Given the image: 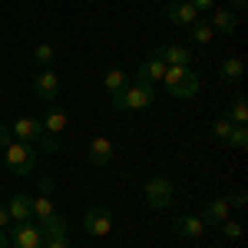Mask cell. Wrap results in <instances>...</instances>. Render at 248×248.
Wrapping results in <instances>:
<instances>
[{"mask_svg":"<svg viewBox=\"0 0 248 248\" xmlns=\"http://www.w3.org/2000/svg\"><path fill=\"white\" fill-rule=\"evenodd\" d=\"M162 86H166L169 96H175V99H189V96L199 93L202 79H199V73H192L189 66H166Z\"/></svg>","mask_w":248,"mask_h":248,"instance_id":"6da1fadb","label":"cell"},{"mask_svg":"<svg viewBox=\"0 0 248 248\" xmlns=\"http://www.w3.org/2000/svg\"><path fill=\"white\" fill-rule=\"evenodd\" d=\"M3 162H7V169L14 172V175H30L33 166H37V149L30 146V142H10L7 149H3Z\"/></svg>","mask_w":248,"mask_h":248,"instance_id":"7a4b0ae2","label":"cell"},{"mask_svg":"<svg viewBox=\"0 0 248 248\" xmlns=\"http://www.w3.org/2000/svg\"><path fill=\"white\" fill-rule=\"evenodd\" d=\"M172 195H175V186H172L169 175H153L149 182H146V202H149V209H166L172 205Z\"/></svg>","mask_w":248,"mask_h":248,"instance_id":"3957f363","label":"cell"},{"mask_svg":"<svg viewBox=\"0 0 248 248\" xmlns=\"http://www.w3.org/2000/svg\"><path fill=\"white\" fill-rule=\"evenodd\" d=\"M7 242L14 248H43V232H40V225H33V222L27 218V222H17V225L10 229Z\"/></svg>","mask_w":248,"mask_h":248,"instance_id":"277c9868","label":"cell"},{"mask_svg":"<svg viewBox=\"0 0 248 248\" xmlns=\"http://www.w3.org/2000/svg\"><path fill=\"white\" fill-rule=\"evenodd\" d=\"M83 229L90 232V235L106 238V235L113 232V212L106 209V205H93V209H86V215H83Z\"/></svg>","mask_w":248,"mask_h":248,"instance_id":"5b68a950","label":"cell"},{"mask_svg":"<svg viewBox=\"0 0 248 248\" xmlns=\"http://www.w3.org/2000/svg\"><path fill=\"white\" fill-rule=\"evenodd\" d=\"M155 99L153 83H133L123 90V109H149Z\"/></svg>","mask_w":248,"mask_h":248,"instance_id":"8992f818","label":"cell"},{"mask_svg":"<svg viewBox=\"0 0 248 248\" xmlns=\"http://www.w3.org/2000/svg\"><path fill=\"white\" fill-rule=\"evenodd\" d=\"M33 93L40 96V99H46V103H53L60 96V77L50 70V66H43L37 77H33Z\"/></svg>","mask_w":248,"mask_h":248,"instance_id":"52a82bcc","label":"cell"},{"mask_svg":"<svg viewBox=\"0 0 248 248\" xmlns=\"http://www.w3.org/2000/svg\"><path fill=\"white\" fill-rule=\"evenodd\" d=\"M10 133L17 136L20 142H30V146H33L40 136H43V123H40L37 116H20L17 123L10 126Z\"/></svg>","mask_w":248,"mask_h":248,"instance_id":"ba28073f","label":"cell"},{"mask_svg":"<svg viewBox=\"0 0 248 248\" xmlns=\"http://www.w3.org/2000/svg\"><path fill=\"white\" fill-rule=\"evenodd\" d=\"M229 209H232L229 199L218 195V199H209V202L202 205V215H199V218H202V225H222V222L229 218Z\"/></svg>","mask_w":248,"mask_h":248,"instance_id":"9c48e42d","label":"cell"},{"mask_svg":"<svg viewBox=\"0 0 248 248\" xmlns=\"http://www.w3.org/2000/svg\"><path fill=\"white\" fill-rule=\"evenodd\" d=\"M166 17L172 20V23H179V27H192V23H199V10L192 7L189 0H175V3H169L166 7Z\"/></svg>","mask_w":248,"mask_h":248,"instance_id":"30bf717a","label":"cell"},{"mask_svg":"<svg viewBox=\"0 0 248 248\" xmlns=\"http://www.w3.org/2000/svg\"><path fill=\"white\" fill-rule=\"evenodd\" d=\"M215 33H235L238 30V17L229 7H212V20H205Z\"/></svg>","mask_w":248,"mask_h":248,"instance_id":"8fae6325","label":"cell"},{"mask_svg":"<svg viewBox=\"0 0 248 248\" xmlns=\"http://www.w3.org/2000/svg\"><path fill=\"white\" fill-rule=\"evenodd\" d=\"M155 57L162 60L166 66H189V63H192L189 46H179V43H175V46H159Z\"/></svg>","mask_w":248,"mask_h":248,"instance_id":"7c38bea8","label":"cell"},{"mask_svg":"<svg viewBox=\"0 0 248 248\" xmlns=\"http://www.w3.org/2000/svg\"><path fill=\"white\" fill-rule=\"evenodd\" d=\"M162 77H166V63L155 57V53L146 60L139 70H136V83H159Z\"/></svg>","mask_w":248,"mask_h":248,"instance_id":"4fadbf2b","label":"cell"},{"mask_svg":"<svg viewBox=\"0 0 248 248\" xmlns=\"http://www.w3.org/2000/svg\"><path fill=\"white\" fill-rule=\"evenodd\" d=\"M40 123H43V133L60 136L66 126H70V113H66V109H60V106H50V109H46V116H43Z\"/></svg>","mask_w":248,"mask_h":248,"instance_id":"5bb4252c","label":"cell"},{"mask_svg":"<svg viewBox=\"0 0 248 248\" xmlns=\"http://www.w3.org/2000/svg\"><path fill=\"white\" fill-rule=\"evenodd\" d=\"M109 159H113V139L96 136L93 142H90V162H93V166H106Z\"/></svg>","mask_w":248,"mask_h":248,"instance_id":"9a60e30c","label":"cell"},{"mask_svg":"<svg viewBox=\"0 0 248 248\" xmlns=\"http://www.w3.org/2000/svg\"><path fill=\"white\" fill-rule=\"evenodd\" d=\"M30 202H33L30 195H23V192H17V195H14V199L7 202V215H10L14 222H27V218L33 215V209H30Z\"/></svg>","mask_w":248,"mask_h":248,"instance_id":"2e32d148","label":"cell"},{"mask_svg":"<svg viewBox=\"0 0 248 248\" xmlns=\"http://www.w3.org/2000/svg\"><path fill=\"white\" fill-rule=\"evenodd\" d=\"M40 232H43V242H50V238H66V218L53 212L50 218L40 222Z\"/></svg>","mask_w":248,"mask_h":248,"instance_id":"e0dca14e","label":"cell"},{"mask_svg":"<svg viewBox=\"0 0 248 248\" xmlns=\"http://www.w3.org/2000/svg\"><path fill=\"white\" fill-rule=\"evenodd\" d=\"M202 232H205V225H202L199 215H182V218L175 222V235H179V238H199Z\"/></svg>","mask_w":248,"mask_h":248,"instance_id":"ac0fdd59","label":"cell"},{"mask_svg":"<svg viewBox=\"0 0 248 248\" xmlns=\"http://www.w3.org/2000/svg\"><path fill=\"white\" fill-rule=\"evenodd\" d=\"M242 73H245V63H242L238 57H229L225 63H222V79H225V83H238Z\"/></svg>","mask_w":248,"mask_h":248,"instance_id":"d6986e66","label":"cell"},{"mask_svg":"<svg viewBox=\"0 0 248 248\" xmlns=\"http://www.w3.org/2000/svg\"><path fill=\"white\" fill-rule=\"evenodd\" d=\"M189 37L195 40V43H202V46H205V43L215 37V30H212L205 20H199V23H192V27H189Z\"/></svg>","mask_w":248,"mask_h":248,"instance_id":"ffe728a7","label":"cell"},{"mask_svg":"<svg viewBox=\"0 0 248 248\" xmlns=\"http://www.w3.org/2000/svg\"><path fill=\"white\" fill-rule=\"evenodd\" d=\"M229 119L235 123V126H245L248 123V103H245V96H235V103H232V113Z\"/></svg>","mask_w":248,"mask_h":248,"instance_id":"44dd1931","label":"cell"},{"mask_svg":"<svg viewBox=\"0 0 248 248\" xmlns=\"http://www.w3.org/2000/svg\"><path fill=\"white\" fill-rule=\"evenodd\" d=\"M103 83H106V90L113 93V90H126V73L119 70V66H113V70H106L103 73Z\"/></svg>","mask_w":248,"mask_h":248,"instance_id":"7402d4cb","label":"cell"},{"mask_svg":"<svg viewBox=\"0 0 248 248\" xmlns=\"http://www.w3.org/2000/svg\"><path fill=\"white\" fill-rule=\"evenodd\" d=\"M232 129H235V123H232L229 116H218V119H212V136H215V139H222V142H225V139L232 136Z\"/></svg>","mask_w":248,"mask_h":248,"instance_id":"603a6c76","label":"cell"},{"mask_svg":"<svg viewBox=\"0 0 248 248\" xmlns=\"http://www.w3.org/2000/svg\"><path fill=\"white\" fill-rule=\"evenodd\" d=\"M30 209H33V215H37L40 222H43V218H50V215H53V202H50V195H40V199H33V202H30Z\"/></svg>","mask_w":248,"mask_h":248,"instance_id":"cb8c5ba5","label":"cell"},{"mask_svg":"<svg viewBox=\"0 0 248 248\" xmlns=\"http://www.w3.org/2000/svg\"><path fill=\"white\" fill-rule=\"evenodd\" d=\"M225 142H229L232 149H238V153H242V149L248 146V129H245V126H235V129H232V136L225 139Z\"/></svg>","mask_w":248,"mask_h":248,"instance_id":"d4e9b609","label":"cell"},{"mask_svg":"<svg viewBox=\"0 0 248 248\" xmlns=\"http://www.w3.org/2000/svg\"><path fill=\"white\" fill-rule=\"evenodd\" d=\"M53 57H57V50H53L50 43H40L37 50H33V60H37L40 66H50V63H53Z\"/></svg>","mask_w":248,"mask_h":248,"instance_id":"484cf974","label":"cell"},{"mask_svg":"<svg viewBox=\"0 0 248 248\" xmlns=\"http://www.w3.org/2000/svg\"><path fill=\"white\" fill-rule=\"evenodd\" d=\"M33 146H40L43 153H60V136H53V133H43V136L37 139V142H33Z\"/></svg>","mask_w":248,"mask_h":248,"instance_id":"4316f807","label":"cell"},{"mask_svg":"<svg viewBox=\"0 0 248 248\" xmlns=\"http://www.w3.org/2000/svg\"><path fill=\"white\" fill-rule=\"evenodd\" d=\"M218 229H222V235H225V238H232V242H238V238H242V222H229V218H225Z\"/></svg>","mask_w":248,"mask_h":248,"instance_id":"83f0119b","label":"cell"},{"mask_svg":"<svg viewBox=\"0 0 248 248\" xmlns=\"http://www.w3.org/2000/svg\"><path fill=\"white\" fill-rule=\"evenodd\" d=\"M10 142H14V139H10V126H7V123H0V153H3Z\"/></svg>","mask_w":248,"mask_h":248,"instance_id":"f1b7e54d","label":"cell"},{"mask_svg":"<svg viewBox=\"0 0 248 248\" xmlns=\"http://www.w3.org/2000/svg\"><path fill=\"white\" fill-rule=\"evenodd\" d=\"M37 186H40V195H50V192H53V186H57V182H53V179H50V175H43V179H37Z\"/></svg>","mask_w":248,"mask_h":248,"instance_id":"f546056e","label":"cell"},{"mask_svg":"<svg viewBox=\"0 0 248 248\" xmlns=\"http://www.w3.org/2000/svg\"><path fill=\"white\" fill-rule=\"evenodd\" d=\"M245 202H248V195H245V192H238V195H232V199H229V205H232V209H245Z\"/></svg>","mask_w":248,"mask_h":248,"instance_id":"4dcf8cb0","label":"cell"},{"mask_svg":"<svg viewBox=\"0 0 248 248\" xmlns=\"http://www.w3.org/2000/svg\"><path fill=\"white\" fill-rule=\"evenodd\" d=\"M189 3L199 10V14H205V10H212V7H215V0H189Z\"/></svg>","mask_w":248,"mask_h":248,"instance_id":"1f68e13d","label":"cell"},{"mask_svg":"<svg viewBox=\"0 0 248 248\" xmlns=\"http://www.w3.org/2000/svg\"><path fill=\"white\" fill-rule=\"evenodd\" d=\"M46 248H70V242L66 238H50V242H43Z\"/></svg>","mask_w":248,"mask_h":248,"instance_id":"d6a6232c","label":"cell"},{"mask_svg":"<svg viewBox=\"0 0 248 248\" xmlns=\"http://www.w3.org/2000/svg\"><path fill=\"white\" fill-rule=\"evenodd\" d=\"M7 222H10V215H7V209H0V229H7Z\"/></svg>","mask_w":248,"mask_h":248,"instance_id":"836d02e7","label":"cell"},{"mask_svg":"<svg viewBox=\"0 0 248 248\" xmlns=\"http://www.w3.org/2000/svg\"><path fill=\"white\" fill-rule=\"evenodd\" d=\"M7 245H10V242H7V232L0 229V248H7Z\"/></svg>","mask_w":248,"mask_h":248,"instance_id":"e575fe53","label":"cell"},{"mask_svg":"<svg viewBox=\"0 0 248 248\" xmlns=\"http://www.w3.org/2000/svg\"><path fill=\"white\" fill-rule=\"evenodd\" d=\"M235 10H245V0H235Z\"/></svg>","mask_w":248,"mask_h":248,"instance_id":"d590c367","label":"cell"}]
</instances>
